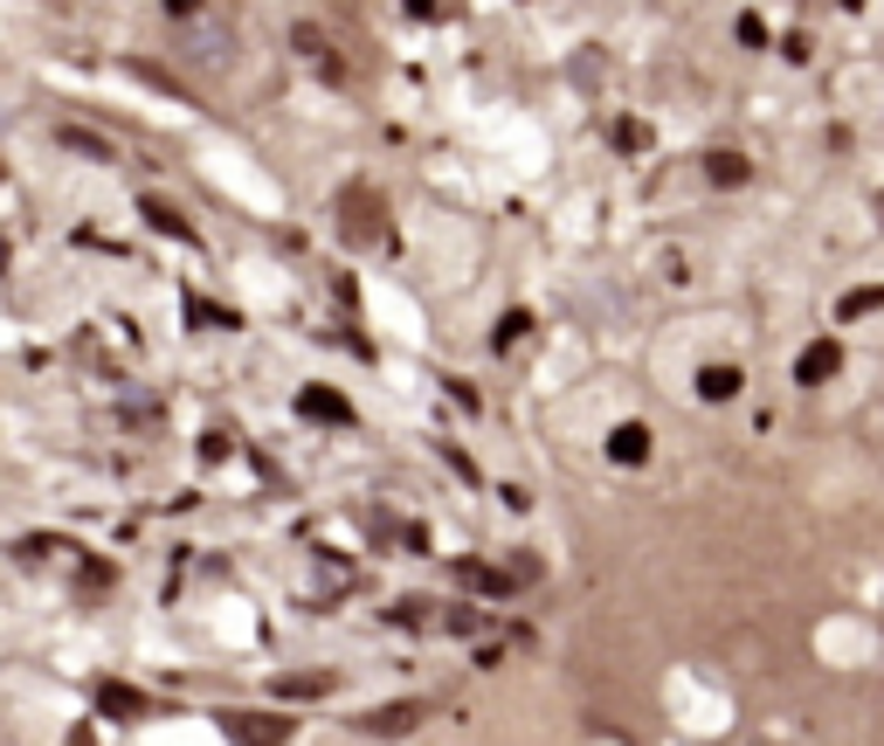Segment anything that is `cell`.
Wrapping results in <instances>:
<instances>
[{
    "mask_svg": "<svg viewBox=\"0 0 884 746\" xmlns=\"http://www.w3.org/2000/svg\"><path fill=\"white\" fill-rule=\"evenodd\" d=\"M608 456L615 463H650V428L643 422H623V428H615V442H608Z\"/></svg>",
    "mask_w": 884,
    "mask_h": 746,
    "instance_id": "obj_1",
    "label": "cell"
},
{
    "mask_svg": "<svg viewBox=\"0 0 884 746\" xmlns=\"http://www.w3.org/2000/svg\"><path fill=\"white\" fill-rule=\"evenodd\" d=\"M836 360H843L836 346H816V352H808V360H795V373H836Z\"/></svg>",
    "mask_w": 884,
    "mask_h": 746,
    "instance_id": "obj_2",
    "label": "cell"
}]
</instances>
